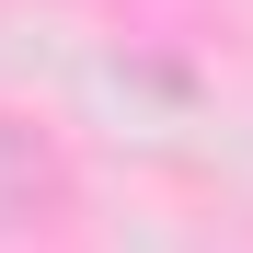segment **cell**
Wrapping results in <instances>:
<instances>
[{
    "mask_svg": "<svg viewBox=\"0 0 253 253\" xmlns=\"http://www.w3.org/2000/svg\"><path fill=\"white\" fill-rule=\"evenodd\" d=\"M35 196H46V161H35V150L12 138V126H0V219H23Z\"/></svg>",
    "mask_w": 253,
    "mask_h": 253,
    "instance_id": "cell-1",
    "label": "cell"
}]
</instances>
